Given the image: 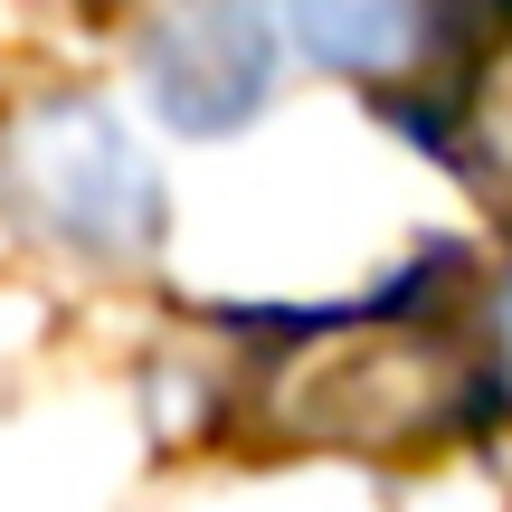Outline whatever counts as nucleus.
I'll use <instances>...</instances> for the list:
<instances>
[{"mask_svg": "<svg viewBox=\"0 0 512 512\" xmlns=\"http://www.w3.org/2000/svg\"><path fill=\"white\" fill-rule=\"evenodd\" d=\"M294 38H304L323 67L399 76V67H418V48L437 38V19H418V10H370V0H332V10H304V19H294Z\"/></svg>", "mask_w": 512, "mask_h": 512, "instance_id": "obj_4", "label": "nucleus"}, {"mask_svg": "<svg viewBox=\"0 0 512 512\" xmlns=\"http://www.w3.org/2000/svg\"><path fill=\"white\" fill-rule=\"evenodd\" d=\"M0 190L38 238L76 256L124 266V256H152V238H162V181L95 95H48L19 114L0 143Z\"/></svg>", "mask_w": 512, "mask_h": 512, "instance_id": "obj_2", "label": "nucleus"}, {"mask_svg": "<svg viewBox=\"0 0 512 512\" xmlns=\"http://www.w3.org/2000/svg\"><path fill=\"white\" fill-rule=\"evenodd\" d=\"M494 351L465 313L446 304H380V313H332L304 323L294 351L256 389V427L285 446H361V456H399V446H437L484 418L494 399Z\"/></svg>", "mask_w": 512, "mask_h": 512, "instance_id": "obj_1", "label": "nucleus"}, {"mask_svg": "<svg viewBox=\"0 0 512 512\" xmlns=\"http://www.w3.org/2000/svg\"><path fill=\"white\" fill-rule=\"evenodd\" d=\"M475 152H484L494 181H512V57L475 86Z\"/></svg>", "mask_w": 512, "mask_h": 512, "instance_id": "obj_5", "label": "nucleus"}, {"mask_svg": "<svg viewBox=\"0 0 512 512\" xmlns=\"http://www.w3.org/2000/svg\"><path fill=\"white\" fill-rule=\"evenodd\" d=\"M143 86L162 124L238 133L275 95V19L266 10H171L143 29Z\"/></svg>", "mask_w": 512, "mask_h": 512, "instance_id": "obj_3", "label": "nucleus"}]
</instances>
